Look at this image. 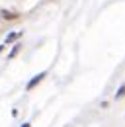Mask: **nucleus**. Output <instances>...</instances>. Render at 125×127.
Wrapping results in <instances>:
<instances>
[{"instance_id":"obj_1","label":"nucleus","mask_w":125,"mask_h":127,"mask_svg":"<svg viewBox=\"0 0 125 127\" xmlns=\"http://www.w3.org/2000/svg\"><path fill=\"white\" fill-rule=\"evenodd\" d=\"M43 78H45V72H39L37 76H33V78L28 82V86H26V88H28V90H33V88H35V86H37V84H39Z\"/></svg>"},{"instance_id":"obj_2","label":"nucleus","mask_w":125,"mask_h":127,"mask_svg":"<svg viewBox=\"0 0 125 127\" xmlns=\"http://www.w3.org/2000/svg\"><path fill=\"white\" fill-rule=\"evenodd\" d=\"M0 18H2V20H18L20 14H18V12H10V10H2V12H0Z\"/></svg>"},{"instance_id":"obj_3","label":"nucleus","mask_w":125,"mask_h":127,"mask_svg":"<svg viewBox=\"0 0 125 127\" xmlns=\"http://www.w3.org/2000/svg\"><path fill=\"white\" fill-rule=\"evenodd\" d=\"M18 37H22V32H14V33H10L8 37H6V41H4V45H10L12 41H16Z\"/></svg>"},{"instance_id":"obj_4","label":"nucleus","mask_w":125,"mask_h":127,"mask_svg":"<svg viewBox=\"0 0 125 127\" xmlns=\"http://www.w3.org/2000/svg\"><path fill=\"white\" fill-rule=\"evenodd\" d=\"M123 96H125V84H121V88H119V90H117V94H115V100H121Z\"/></svg>"},{"instance_id":"obj_5","label":"nucleus","mask_w":125,"mask_h":127,"mask_svg":"<svg viewBox=\"0 0 125 127\" xmlns=\"http://www.w3.org/2000/svg\"><path fill=\"white\" fill-rule=\"evenodd\" d=\"M20 47H22V43H18L14 49H12V53H10V59H14L16 55H18V51H20Z\"/></svg>"},{"instance_id":"obj_6","label":"nucleus","mask_w":125,"mask_h":127,"mask_svg":"<svg viewBox=\"0 0 125 127\" xmlns=\"http://www.w3.org/2000/svg\"><path fill=\"white\" fill-rule=\"evenodd\" d=\"M22 127H30V123H24V125H22Z\"/></svg>"}]
</instances>
